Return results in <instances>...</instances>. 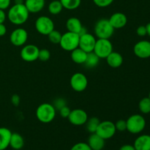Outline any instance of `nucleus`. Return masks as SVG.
I'll list each match as a JSON object with an SVG mask.
<instances>
[{"mask_svg": "<svg viewBox=\"0 0 150 150\" xmlns=\"http://www.w3.org/2000/svg\"><path fill=\"white\" fill-rule=\"evenodd\" d=\"M114 27L108 19L102 18L96 22L94 28L95 35L98 39H110L114 34Z\"/></svg>", "mask_w": 150, "mask_h": 150, "instance_id": "nucleus-3", "label": "nucleus"}, {"mask_svg": "<svg viewBox=\"0 0 150 150\" xmlns=\"http://www.w3.org/2000/svg\"><path fill=\"white\" fill-rule=\"evenodd\" d=\"M7 18V15H6L4 10L0 9V23H4Z\"/></svg>", "mask_w": 150, "mask_h": 150, "instance_id": "nucleus-39", "label": "nucleus"}, {"mask_svg": "<svg viewBox=\"0 0 150 150\" xmlns=\"http://www.w3.org/2000/svg\"><path fill=\"white\" fill-rule=\"evenodd\" d=\"M62 4L63 8L68 10H73L79 7L81 0H59Z\"/></svg>", "mask_w": 150, "mask_h": 150, "instance_id": "nucleus-27", "label": "nucleus"}, {"mask_svg": "<svg viewBox=\"0 0 150 150\" xmlns=\"http://www.w3.org/2000/svg\"><path fill=\"white\" fill-rule=\"evenodd\" d=\"M119 150H136L133 145L130 144H125L122 146Z\"/></svg>", "mask_w": 150, "mask_h": 150, "instance_id": "nucleus-41", "label": "nucleus"}, {"mask_svg": "<svg viewBox=\"0 0 150 150\" xmlns=\"http://www.w3.org/2000/svg\"><path fill=\"white\" fill-rule=\"evenodd\" d=\"M57 110L54 105L48 103L40 104L36 110V117L40 122L48 124L51 122L56 117Z\"/></svg>", "mask_w": 150, "mask_h": 150, "instance_id": "nucleus-2", "label": "nucleus"}, {"mask_svg": "<svg viewBox=\"0 0 150 150\" xmlns=\"http://www.w3.org/2000/svg\"><path fill=\"white\" fill-rule=\"evenodd\" d=\"M39 48L37 45L29 44L24 45L21 51V57L22 59L27 62H32L38 59Z\"/></svg>", "mask_w": 150, "mask_h": 150, "instance_id": "nucleus-10", "label": "nucleus"}, {"mask_svg": "<svg viewBox=\"0 0 150 150\" xmlns=\"http://www.w3.org/2000/svg\"><path fill=\"white\" fill-rule=\"evenodd\" d=\"M52 105H54V107L55 108L56 110L59 111L62 107L67 105V103H66V100L64 98H57V99L54 101V103H53Z\"/></svg>", "mask_w": 150, "mask_h": 150, "instance_id": "nucleus-31", "label": "nucleus"}, {"mask_svg": "<svg viewBox=\"0 0 150 150\" xmlns=\"http://www.w3.org/2000/svg\"><path fill=\"white\" fill-rule=\"evenodd\" d=\"M136 34L140 37H144L147 35L146 26H139L136 29Z\"/></svg>", "mask_w": 150, "mask_h": 150, "instance_id": "nucleus-36", "label": "nucleus"}, {"mask_svg": "<svg viewBox=\"0 0 150 150\" xmlns=\"http://www.w3.org/2000/svg\"><path fill=\"white\" fill-rule=\"evenodd\" d=\"M133 146L136 150H150V136L142 135L135 140Z\"/></svg>", "mask_w": 150, "mask_h": 150, "instance_id": "nucleus-21", "label": "nucleus"}, {"mask_svg": "<svg viewBox=\"0 0 150 150\" xmlns=\"http://www.w3.org/2000/svg\"><path fill=\"white\" fill-rule=\"evenodd\" d=\"M149 98L150 99V92H149Z\"/></svg>", "mask_w": 150, "mask_h": 150, "instance_id": "nucleus-44", "label": "nucleus"}, {"mask_svg": "<svg viewBox=\"0 0 150 150\" xmlns=\"http://www.w3.org/2000/svg\"><path fill=\"white\" fill-rule=\"evenodd\" d=\"M115 125L116 130L118 131L123 132L125 130H127V123H126V120H120L117 121V122L114 123Z\"/></svg>", "mask_w": 150, "mask_h": 150, "instance_id": "nucleus-33", "label": "nucleus"}, {"mask_svg": "<svg viewBox=\"0 0 150 150\" xmlns=\"http://www.w3.org/2000/svg\"><path fill=\"white\" fill-rule=\"evenodd\" d=\"M59 111L60 116H61L62 118H67L68 116L70 115L71 110H70V108H69L67 105H65V106L62 107Z\"/></svg>", "mask_w": 150, "mask_h": 150, "instance_id": "nucleus-35", "label": "nucleus"}, {"mask_svg": "<svg viewBox=\"0 0 150 150\" xmlns=\"http://www.w3.org/2000/svg\"><path fill=\"white\" fill-rule=\"evenodd\" d=\"M70 86L76 92H83L88 86L87 78L82 73H74L70 79Z\"/></svg>", "mask_w": 150, "mask_h": 150, "instance_id": "nucleus-9", "label": "nucleus"}, {"mask_svg": "<svg viewBox=\"0 0 150 150\" xmlns=\"http://www.w3.org/2000/svg\"><path fill=\"white\" fill-rule=\"evenodd\" d=\"M69 122L75 126H81L86 124L88 118V114L84 110L81 108L72 110L70 115L67 117Z\"/></svg>", "mask_w": 150, "mask_h": 150, "instance_id": "nucleus-11", "label": "nucleus"}, {"mask_svg": "<svg viewBox=\"0 0 150 150\" xmlns=\"http://www.w3.org/2000/svg\"><path fill=\"white\" fill-rule=\"evenodd\" d=\"M116 131L117 130L114 123L111 121L106 120L100 122L95 133L103 138L104 140H107L111 139L115 135Z\"/></svg>", "mask_w": 150, "mask_h": 150, "instance_id": "nucleus-8", "label": "nucleus"}, {"mask_svg": "<svg viewBox=\"0 0 150 150\" xmlns=\"http://www.w3.org/2000/svg\"><path fill=\"white\" fill-rule=\"evenodd\" d=\"M108 20L114 29H122L125 27L127 23V16L124 13H120V12L111 15Z\"/></svg>", "mask_w": 150, "mask_h": 150, "instance_id": "nucleus-16", "label": "nucleus"}, {"mask_svg": "<svg viewBox=\"0 0 150 150\" xmlns=\"http://www.w3.org/2000/svg\"><path fill=\"white\" fill-rule=\"evenodd\" d=\"M105 59L108 66L112 68L120 67L123 63V57L122 54L114 51L105 58Z\"/></svg>", "mask_w": 150, "mask_h": 150, "instance_id": "nucleus-19", "label": "nucleus"}, {"mask_svg": "<svg viewBox=\"0 0 150 150\" xmlns=\"http://www.w3.org/2000/svg\"><path fill=\"white\" fill-rule=\"evenodd\" d=\"M45 4V0H25L24 1V5L29 13H40L44 8Z\"/></svg>", "mask_w": 150, "mask_h": 150, "instance_id": "nucleus-18", "label": "nucleus"}, {"mask_svg": "<svg viewBox=\"0 0 150 150\" xmlns=\"http://www.w3.org/2000/svg\"><path fill=\"white\" fill-rule=\"evenodd\" d=\"M7 17L10 23L16 26H20L27 21L29 12L23 4H15L8 10Z\"/></svg>", "mask_w": 150, "mask_h": 150, "instance_id": "nucleus-1", "label": "nucleus"}, {"mask_svg": "<svg viewBox=\"0 0 150 150\" xmlns=\"http://www.w3.org/2000/svg\"><path fill=\"white\" fill-rule=\"evenodd\" d=\"M127 130L132 134H139L144 130L146 127V120L140 114L131 115L127 120Z\"/></svg>", "mask_w": 150, "mask_h": 150, "instance_id": "nucleus-4", "label": "nucleus"}, {"mask_svg": "<svg viewBox=\"0 0 150 150\" xmlns=\"http://www.w3.org/2000/svg\"><path fill=\"white\" fill-rule=\"evenodd\" d=\"M48 10L51 15H58L62 11V4L59 0H54L48 4Z\"/></svg>", "mask_w": 150, "mask_h": 150, "instance_id": "nucleus-25", "label": "nucleus"}, {"mask_svg": "<svg viewBox=\"0 0 150 150\" xmlns=\"http://www.w3.org/2000/svg\"><path fill=\"white\" fill-rule=\"evenodd\" d=\"M71 57L72 60L73 62L78 64H83L85 61L86 59V57H87V53L85 52L84 51L79 48H76L73 51H71Z\"/></svg>", "mask_w": 150, "mask_h": 150, "instance_id": "nucleus-22", "label": "nucleus"}, {"mask_svg": "<svg viewBox=\"0 0 150 150\" xmlns=\"http://www.w3.org/2000/svg\"><path fill=\"white\" fill-rule=\"evenodd\" d=\"M12 132L7 127H0V150H5L10 146Z\"/></svg>", "mask_w": 150, "mask_h": 150, "instance_id": "nucleus-20", "label": "nucleus"}, {"mask_svg": "<svg viewBox=\"0 0 150 150\" xmlns=\"http://www.w3.org/2000/svg\"><path fill=\"white\" fill-rule=\"evenodd\" d=\"M11 0H0V9L1 10H7L10 6Z\"/></svg>", "mask_w": 150, "mask_h": 150, "instance_id": "nucleus-37", "label": "nucleus"}, {"mask_svg": "<svg viewBox=\"0 0 150 150\" xmlns=\"http://www.w3.org/2000/svg\"><path fill=\"white\" fill-rule=\"evenodd\" d=\"M114 0H93L96 6L99 7H107L111 5Z\"/></svg>", "mask_w": 150, "mask_h": 150, "instance_id": "nucleus-34", "label": "nucleus"}, {"mask_svg": "<svg viewBox=\"0 0 150 150\" xmlns=\"http://www.w3.org/2000/svg\"><path fill=\"white\" fill-rule=\"evenodd\" d=\"M105 141L97 133H91L87 144L92 150H102L105 146Z\"/></svg>", "mask_w": 150, "mask_h": 150, "instance_id": "nucleus-17", "label": "nucleus"}, {"mask_svg": "<svg viewBox=\"0 0 150 150\" xmlns=\"http://www.w3.org/2000/svg\"><path fill=\"white\" fill-rule=\"evenodd\" d=\"M24 146V140L21 135L18 133H12L10 141V146L15 150H19Z\"/></svg>", "mask_w": 150, "mask_h": 150, "instance_id": "nucleus-23", "label": "nucleus"}, {"mask_svg": "<svg viewBox=\"0 0 150 150\" xmlns=\"http://www.w3.org/2000/svg\"><path fill=\"white\" fill-rule=\"evenodd\" d=\"M146 32H147V35L150 37V23H149L147 25H146Z\"/></svg>", "mask_w": 150, "mask_h": 150, "instance_id": "nucleus-42", "label": "nucleus"}, {"mask_svg": "<svg viewBox=\"0 0 150 150\" xmlns=\"http://www.w3.org/2000/svg\"><path fill=\"white\" fill-rule=\"evenodd\" d=\"M139 108L142 114H149L150 113V99L148 98H144L139 103Z\"/></svg>", "mask_w": 150, "mask_h": 150, "instance_id": "nucleus-28", "label": "nucleus"}, {"mask_svg": "<svg viewBox=\"0 0 150 150\" xmlns=\"http://www.w3.org/2000/svg\"><path fill=\"white\" fill-rule=\"evenodd\" d=\"M21 102V98L19 97V95H13L11 98V103L14 106H18L19 105Z\"/></svg>", "mask_w": 150, "mask_h": 150, "instance_id": "nucleus-38", "label": "nucleus"}, {"mask_svg": "<svg viewBox=\"0 0 150 150\" xmlns=\"http://www.w3.org/2000/svg\"><path fill=\"white\" fill-rule=\"evenodd\" d=\"M35 29L37 32L42 35H47L54 29V23L51 18L48 16H40L35 21Z\"/></svg>", "mask_w": 150, "mask_h": 150, "instance_id": "nucleus-7", "label": "nucleus"}, {"mask_svg": "<svg viewBox=\"0 0 150 150\" xmlns=\"http://www.w3.org/2000/svg\"><path fill=\"white\" fill-rule=\"evenodd\" d=\"M100 59L92 51V52L88 53L87 57H86V59L84 62V65L88 68H94L98 64H99V62Z\"/></svg>", "mask_w": 150, "mask_h": 150, "instance_id": "nucleus-24", "label": "nucleus"}, {"mask_svg": "<svg viewBox=\"0 0 150 150\" xmlns=\"http://www.w3.org/2000/svg\"><path fill=\"white\" fill-rule=\"evenodd\" d=\"M113 51V45L109 39L97 40L93 52L100 59H105Z\"/></svg>", "mask_w": 150, "mask_h": 150, "instance_id": "nucleus-6", "label": "nucleus"}, {"mask_svg": "<svg viewBox=\"0 0 150 150\" xmlns=\"http://www.w3.org/2000/svg\"><path fill=\"white\" fill-rule=\"evenodd\" d=\"M28 40V32L23 28H17L11 32L10 36V42L16 47L24 45Z\"/></svg>", "mask_w": 150, "mask_h": 150, "instance_id": "nucleus-12", "label": "nucleus"}, {"mask_svg": "<svg viewBox=\"0 0 150 150\" xmlns=\"http://www.w3.org/2000/svg\"><path fill=\"white\" fill-rule=\"evenodd\" d=\"M79 38L80 36L74 32H65L62 35L60 40V47L66 51H72L76 48H79Z\"/></svg>", "mask_w": 150, "mask_h": 150, "instance_id": "nucleus-5", "label": "nucleus"}, {"mask_svg": "<svg viewBox=\"0 0 150 150\" xmlns=\"http://www.w3.org/2000/svg\"><path fill=\"white\" fill-rule=\"evenodd\" d=\"M15 4H23V0H15Z\"/></svg>", "mask_w": 150, "mask_h": 150, "instance_id": "nucleus-43", "label": "nucleus"}, {"mask_svg": "<svg viewBox=\"0 0 150 150\" xmlns=\"http://www.w3.org/2000/svg\"><path fill=\"white\" fill-rule=\"evenodd\" d=\"M135 55L140 59H148L150 57V42L142 40L138 42L133 47Z\"/></svg>", "mask_w": 150, "mask_h": 150, "instance_id": "nucleus-15", "label": "nucleus"}, {"mask_svg": "<svg viewBox=\"0 0 150 150\" xmlns=\"http://www.w3.org/2000/svg\"><path fill=\"white\" fill-rule=\"evenodd\" d=\"M7 33V27L4 23H0V37H3Z\"/></svg>", "mask_w": 150, "mask_h": 150, "instance_id": "nucleus-40", "label": "nucleus"}, {"mask_svg": "<svg viewBox=\"0 0 150 150\" xmlns=\"http://www.w3.org/2000/svg\"><path fill=\"white\" fill-rule=\"evenodd\" d=\"M96 41V38L93 35L86 32L80 36L79 47L88 54L93 51Z\"/></svg>", "mask_w": 150, "mask_h": 150, "instance_id": "nucleus-13", "label": "nucleus"}, {"mask_svg": "<svg viewBox=\"0 0 150 150\" xmlns=\"http://www.w3.org/2000/svg\"><path fill=\"white\" fill-rule=\"evenodd\" d=\"M66 28L68 32H74L79 35V36L87 32L86 27L82 25L81 21L76 17H71L67 19L66 21Z\"/></svg>", "mask_w": 150, "mask_h": 150, "instance_id": "nucleus-14", "label": "nucleus"}, {"mask_svg": "<svg viewBox=\"0 0 150 150\" xmlns=\"http://www.w3.org/2000/svg\"><path fill=\"white\" fill-rule=\"evenodd\" d=\"M62 35L61 34V32L54 29L52 32H50V33L48 34V38L50 42H52V43L59 44L60 40H61L62 38Z\"/></svg>", "mask_w": 150, "mask_h": 150, "instance_id": "nucleus-29", "label": "nucleus"}, {"mask_svg": "<svg viewBox=\"0 0 150 150\" xmlns=\"http://www.w3.org/2000/svg\"><path fill=\"white\" fill-rule=\"evenodd\" d=\"M50 57H51V52L49 51V50L45 49V48L40 49L38 59L42 62H46L49 59Z\"/></svg>", "mask_w": 150, "mask_h": 150, "instance_id": "nucleus-30", "label": "nucleus"}, {"mask_svg": "<svg viewBox=\"0 0 150 150\" xmlns=\"http://www.w3.org/2000/svg\"><path fill=\"white\" fill-rule=\"evenodd\" d=\"M70 150H92L87 143L79 142L71 147Z\"/></svg>", "mask_w": 150, "mask_h": 150, "instance_id": "nucleus-32", "label": "nucleus"}, {"mask_svg": "<svg viewBox=\"0 0 150 150\" xmlns=\"http://www.w3.org/2000/svg\"><path fill=\"white\" fill-rule=\"evenodd\" d=\"M100 122V121L98 117H91V118L88 119L86 124H85L87 131L90 133H95Z\"/></svg>", "mask_w": 150, "mask_h": 150, "instance_id": "nucleus-26", "label": "nucleus"}]
</instances>
